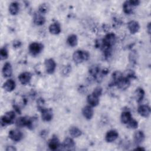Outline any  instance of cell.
<instances>
[{"label": "cell", "mask_w": 151, "mask_h": 151, "mask_svg": "<svg viewBox=\"0 0 151 151\" xmlns=\"http://www.w3.org/2000/svg\"><path fill=\"white\" fill-rule=\"evenodd\" d=\"M71 70V67H70V65H67L66 67H65V68L63 70V74L64 76H67L68 75L70 71Z\"/></svg>", "instance_id": "cell-35"}, {"label": "cell", "mask_w": 151, "mask_h": 151, "mask_svg": "<svg viewBox=\"0 0 151 151\" xmlns=\"http://www.w3.org/2000/svg\"><path fill=\"white\" fill-rule=\"evenodd\" d=\"M31 77L32 75L29 72H24L19 74L18 79L22 84L25 85L30 81Z\"/></svg>", "instance_id": "cell-11"}, {"label": "cell", "mask_w": 151, "mask_h": 151, "mask_svg": "<svg viewBox=\"0 0 151 151\" xmlns=\"http://www.w3.org/2000/svg\"><path fill=\"white\" fill-rule=\"evenodd\" d=\"M48 146L49 148L51 150H54L57 149L60 146V143L57 137H52L51 139L48 140Z\"/></svg>", "instance_id": "cell-18"}, {"label": "cell", "mask_w": 151, "mask_h": 151, "mask_svg": "<svg viewBox=\"0 0 151 151\" xmlns=\"http://www.w3.org/2000/svg\"><path fill=\"white\" fill-rule=\"evenodd\" d=\"M6 150L7 151H14V150H17L16 148L12 146H9L6 148Z\"/></svg>", "instance_id": "cell-37"}, {"label": "cell", "mask_w": 151, "mask_h": 151, "mask_svg": "<svg viewBox=\"0 0 151 151\" xmlns=\"http://www.w3.org/2000/svg\"><path fill=\"white\" fill-rule=\"evenodd\" d=\"M132 115L129 111L125 110L123 111L121 114L120 116V120L122 123L123 124H127L131 119H132Z\"/></svg>", "instance_id": "cell-22"}, {"label": "cell", "mask_w": 151, "mask_h": 151, "mask_svg": "<svg viewBox=\"0 0 151 151\" xmlns=\"http://www.w3.org/2000/svg\"><path fill=\"white\" fill-rule=\"evenodd\" d=\"M139 114L145 117H147L150 113V108L147 105H141L137 109Z\"/></svg>", "instance_id": "cell-14"}, {"label": "cell", "mask_w": 151, "mask_h": 151, "mask_svg": "<svg viewBox=\"0 0 151 151\" xmlns=\"http://www.w3.org/2000/svg\"><path fill=\"white\" fill-rule=\"evenodd\" d=\"M145 140V134L142 131H136L134 134V141L136 144L139 145L142 143Z\"/></svg>", "instance_id": "cell-19"}, {"label": "cell", "mask_w": 151, "mask_h": 151, "mask_svg": "<svg viewBox=\"0 0 151 151\" xmlns=\"http://www.w3.org/2000/svg\"><path fill=\"white\" fill-rule=\"evenodd\" d=\"M129 61L132 63H136L137 58V54L135 51H132L129 54Z\"/></svg>", "instance_id": "cell-30"}, {"label": "cell", "mask_w": 151, "mask_h": 151, "mask_svg": "<svg viewBox=\"0 0 151 151\" xmlns=\"http://www.w3.org/2000/svg\"><path fill=\"white\" fill-rule=\"evenodd\" d=\"M101 93H102V88H101V87H100L99 86L95 88V89L94 90V91L93 92V94H94V95H96L98 97H100L101 96Z\"/></svg>", "instance_id": "cell-34"}, {"label": "cell", "mask_w": 151, "mask_h": 151, "mask_svg": "<svg viewBox=\"0 0 151 151\" xmlns=\"http://www.w3.org/2000/svg\"><path fill=\"white\" fill-rule=\"evenodd\" d=\"M41 118L44 121L50 122L52 120L53 117L52 110L51 109L44 108L41 111Z\"/></svg>", "instance_id": "cell-7"}, {"label": "cell", "mask_w": 151, "mask_h": 151, "mask_svg": "<svg viewBox=\"0 0 151 151\" xmlns=\"http://www.w3.org/2000/svg\"><path fill=\"white\" fill-rule=\"evenodd\" d=\"M15 124L17 127L26 126L29 129L32 128V119L29 117H20L17 119Z\"/></svg>", "instance_id": "cell-3"}, {"label": "cell", "mask_w": 151, "mask_h": 151, "mask_svg": "<svg viewBox=\"0 0 151 151\" xmlns=\"http://www.w3.org/2000/svg\"><path fill=\"white\" fill-rule=\"evenodd\" d=\"M2 73L4 77L7 78L11 76L12 74V68L10 63L6 62L4 64L2 70Z\"/></svg>", "instance_id": "cell-12"}, {"label": "cell", "mask_w": 151, "mask_h": 151, "mask_svg": "<svg viewBox=\"0 0 151 151\" xmlns=\"http://www.w3.org/2000/svg\"><path fill=\"white\" fill-rule=\"evenodd\" d=\"M147 32L149 34H150V22H149L147 25Z\"/></svg>", "instance_id": "cell-39"}, {"label": "cell", "mask_w": 151, "mask_h": 151, "mask_svg": "<svg viewBox=\"0 0 151 151\" xmlns=\"http://www.w3.org/2000/svg\"><path fill=\"white\" fill-rule=\"evenodd\" d=\"M62 146L63 149L64 150H74L75 143L71 138L67 137L65 139V140H64L62 144Z\"/></svg>", "instance_id": "cell-8"}, {"label": "cell", "mask_w": 151, "mask_h": 151, "mask_svg": "<svg viewBox=\"0 0 151 151\" xmlns=\"http://www.w3.org/2000/svg\"><path fill=\"white\" fill-rule=\"evenodd\" d=\"M144 96H145V91L143 90V88L139 87V88H137L136 91H135V97H136V101L139 103L140 102L143 97H144Z\"/></svg>", "instance_id": "cell-26"}, {"label": "cell", "mask_w": 151, "mask_h": 151, "mask_svg": "<svg viewBox=\"0 0 151 151\" xmlns=\"http://www.w3.org/2000/svg\"><path fill=\"white\" fill-rule=\"evenodd\" d=\"M98 96L94 95V94H91L87 96V101L88 104L91 107L97 106L99 103V99Z\"/></svg>", "instance_id": "cell-16"}, {"label": "cell", "mask_w": 151, "mask_h": 151, "mask_svg": "<svg viewBox=\"0 0 151 151\" xmlns=\"http://www.w3.org/2000/svg\"><path fill=\"white\" fill-rule=\"evenodd\" d=\"M77 37L75 34L70 35L67 40V44L71 47H75L77 44Z\"/></svg>", "instance_id": "cell-25"}, {"label": "cell", "mask_w": 151, "mask_h": 151, "mask_svg": "<svg viewBox=\"0 0 151 151\" xmlns=\"http://www.w3.org/2000/svg\"><path fill=\"white\" fill-rule=\"evenodd\" d=\"M49 31L51 34L54 35H57L61 32V27L59 23L55 22L51 24L49 27Z\"/></svg>", "instance_id": "cell-20"}, {"label": "cell", "mask_w": 151, "mask_h": 151, "mask_svg": "<svg viewBox=\"0 0 151 151\" xmlns=\"http://www.w3.org/2000/svg\"><path fill=\"white\" fill-rule=\"evenodd\" d=\"M135 150H145V149L143 148V147H136V149H134Z\"/></svg>", "instance_id": "cell-40"}, {"label": "cell", "mask_w": 151, "mask_h": 151, "mask_svg": "<svg viewBox=\"0 0 151 151\" xmlns=\"http://www.w3.org/2000/svg\"><path fill=\"white\" fill-rule=\"evenodd\" d=\"M8 50L5 47L1 48L0 50V57L1 60H5L8 58Z\"/></svg>", "instance_id": "cell-31"}, {"label": "cell", "mask_w": 151, "mask_h": 151, "mask_svg": "<svg viewBox=\"0 0 151 151\" xmlns=\"http://www.w3.org/2000/svg\"><path fill=\"white\" fill-rule=\"evenodd\" d=\"M70 135L73 137H78L81 135V131L76 126H72L69 129Z\"/></svg>", "instance_id": "cell-27"}, {"label": "cell", "mask_w": 151, "mask_h": 151, "mask_svg": "<svg viewBox=\"0 0 151 151\" xmlns=\"http://www.w3.org/2000/svg\"><path fill=\"white\" fill-rule=\"evenodd\" d=\"M37 107L38 109V110L41 111L42 109H44V100H43V99L40 98L38 100H37Z\"/></svg>", "instance_id": "cell-33"}, {"label": "cell", "mask_w": 151, "mask_h": 151, "mask_svg": "<svg viewBox=\"0 0 151 151\" xmlns=\"http://www.w3.org/2000/svg\"><path fill=\"white\" fill-rule=\"evenodd\" d=\"M127 127H128L129 128L133 129H136V128L138 127V123H137V122L136 120H134V119H132H132L127 123Z\"/></svg>", "instance_id": "cell-32"}, {"label": "cell", "mask_w": 151, "mask_h": 151, "mask_svg": "<svg viewBox=\"0 0 151 151\" xmlns=\"http://www.w3.org/2000/svg\"><path fill=\"white\" fill-rule=\"evenodd\" d=\"M15 117V111H9L5 113L1 119V124L2 126H5L6 125L10 124L14 122Z\"/></svg>", "instance_id": "cell-2"}, {"label": "cell", "mask_w": 151, "mask_h": 151, "mask_svg": "<svg viewBox=\"0 0 151 151\" xmlns=\"http://www.w3.org/2000/svg\"><path fill=\"white\" fill-rule=\"evenodd\" d=\"M131 4L133 6H137L139 4H140V1H137V0H131L130 1Z\"/></svg>", "instance_id": "cell-36"}, {"label": "cell", "mask_w": 151, "mask_h": 151, "mask_svg": "<svg viewBox=\"0 0 151 151\" xmlns=\"http://www.w3.org/2000/svg\"><path fill=\"white\" fill-rule=\"evenodd\" d=\"M45 70L48 74H52L56 68V63L52 58L46 59L44 62Z\"/></svg>", "instance_id": "cell-5"}, {"label": "cell", "mask_w": 151, "mask_h": 151, "mask_svg": "<svg viewBox=\"0 0 151 151\" xmlns=\"http://www.w3.org/2000/svg\"><path fill=\"white\" fill-rule=\"evenodd\" d=\"M127 27L130 32L134 34L138 32L140 28V25L138 22L136 21H130L127 24Z\"/></svg>", "instance_id": "cell-13"}, {"label": "cell", "mask_w": 151, "mask_h": 151, "mask_svg": "<svg viewBox=\"0 0 151 151\" xmlns=\"http://www.w3.org/2000/svg\"><path fill=\"white\" fill-rule=\"evenodd\" d=\"M89 57L90 54L87 51L77 50L73 55V59L76 64H80L84 61H87Z\"/></svg>", "instance_id": "cell-1"}, {"label": "cell", "mask_w": 151, "mask_h": 151, "mask_svg": "<svg viewBox=\"0 0 151 151\" xmlns=\"http://www.w3.org/2000/svg\"><path fill=\"white\" fill-rule=\"evenodd\" d=\"M9 12L12 15H15L19 12V4L17 2H12L10 4L9 6Z\"/></svg>", "instance_id": "cell-23"}, {"label": "cell", "mask_w": 151, "mask_h": 151, "mask_svg": "<svg viewBox=\"0 0 151 151\" xmlns=\"http://www.w3.org/2000/svg\"><path fill=\"white\" fill-rule=\"evenodd\" d=\"M2 87L5 91L11 92L13 91L15 88V82L12 79H9L4 83Z\"/></svg>", "instance_id": "cell-17"}, {"label": "cell", "mask_w": 151, "mask_h": 151, "mask_svg": "<svg viewBox=\"0 0 151 151\" xmlns=\"http://www.w3.org/2000/svg\"><path fill=\"white\" fill-rule=\"evenodd\" d=\"M123 77V74L121 72L116 71L114 72L112 74V81H113V84H116L117 82Z\"/></svg>", "instance_id": "cell-28"}, {"label": "cell", "mask_w": 151, "mask_h": 151, "mask_svg": "<svg viewBox=\"0 0 151 151\" xmlns=\"http://www.w3.org/2000/svg\"><path fill=\"white\" fill-rule=\"evenodd\" d=\"M116 85H117L121 90H126L130 86V80L128 78L123 76V77L117 82Z\"/></svg>", "instance_id": "cell-9"}, {"label": "cell", "mask_w": 151, "mask_h": 151, "mask_svg": "<svg viewBox=\"0 0 151 151\" xmlns=\"http://www.w3.org/2000/svg\"><path fill=\"white\" fill-rule=\"evenodd\" d=\"M42 49L43 45L40 42H34L29 45V53L33 56H35L40 54L42 50Z\"/></svg>", "instance_id": "cell-4"}, {"label": "cell", "mask_w": 151, "mask_h": 151, "mask_svg": "<svg viewBox=\"0 0 151 151\" xmlns=\"http://www.w3.org/2000/svg\"><path fill=\"white\" fill-rule=\"evenodd\" d=\"M45 22V17L41 13H36L34 16V22L37 25H42Z\"/></svg>", "instance_id": "cell-21"}, {"label": "cell", "mask_w": 151, "mask_h": 151, "mask_svg": "<svg viewBox=\"0 0 151 151\" xmlns=\"http://www.w3.org/2000/svg\"><path fill=\"white\" fill-rule=\"evenodd\" d=\"M133 7L130 1H126L123 4V11L126 14H130L133 12Z\"/></svg>", "instance_id": "cell-24"}, {"label": "cell", "mask_w": 151, "mask_h": 151, "mask_svg": "<svg viewBox=\"0 0 151 151\" xmlns=\"http://www.w3.org/2000/svg\"><path fill=\"white\" fill-rule=\"evenodd\" d=\"M119 136V133L116 130H110L108 131L106 134L105 139L106 141L108 143H111L116 140Z\"/></svg>", "instance_id": "cell-10"}, {"label": "cell", "mask_w": 151, "mask_h": 151, "mask_svg": "<svg viewBox=\"0 0 151 151\" xmlns=\"http://www.w3.org/2000/svg\"><path fill=\"white\" fill-rule=\"evenodd\" d=\"M82 113L84 117L87 119L90 120L91 119L94 114V111L91 106H86L84 107L82 109Z\"/></svg>", "instance_id": "cell-15"}, {"label": "cell", "mask_w": 151, "mask_h": 151, "mask_svg": "<svg viewBox=\"0 0 151 151\" xmlns=\"http://www.w3.org/2000/svg\"><path fill=\"white\" fill-rule=\"evenodd\" d=\"M21 45V42L19 41H14L13 45L14 47H19Z\"/></svg>", "instance_id": "cell-38"}, {"label": "cell", "mask_w": 151, "mask_h": 151, "mask_svg": "<svg viewBox=\"0 0 151 151\" xmlns=\"http://www.w3.org/2000/svg\"><path fill=\"white\" fill-rule=\"evenodd\" d=\"M9 137L14 142H19L23 137L22 133L18 129L11 130L9 132Z\"/></svg>", "instance_id": "cell-6"}, {"label": "cell", "mask_w": 151, "mask_h": 151, "mask_svg": "<svg viewBox=\"0 0 151 151\" xmlns=\"http://www.w3.org/2000/svg\"><path fill=\"white\" fill-rule=\"evenodd\" d=\"M48 9H49V5L47 3H43L41 4L38 8L40 13H41V14H45L46 12H47Z\"/></svg>", "instance_id": "cell-29"}]
</instances>
